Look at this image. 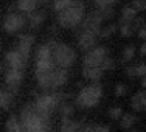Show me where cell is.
I'll use <instances>...</instances> for the list:
<instances>
[{
	"label": "cell",
	"instance_id": "obj_21",
	"mask_svg": "<svg viewBox=\"0 0 146 132\" xmlns=\"http://www.w3.org/2000/svg\"><path fill=\"white\" fill-rule=\"evenodd\" d=\"M58 112H59V115H61V120H67V118H73L75 107H73V104L70 101H64L58 107Z\"/></svg>",
	"mask_w": 146,
	"mask_h": 132
},
{
	"label": "cell",
	"instance_id": "obj_25",
	"mask_svg": "<svg viewBox=\"0 0 146 132\" xmlns=\"http://www.w3.org/2000/svg\"><path fill=\"white\" fill-rule=\"evenodd\" d=\"M115 31H117V25L110 23V25L103 27L101 31H100V36H98V37H101V39H109V37L112 36L113 33H115Z\"/></svg>",
	"mask_w": 146,
	"mask_h": 132
},
{
	"label": "cell",
	"instance_id": "obj_27",
	"mask_svg": "<svg viewBox=\"0 0 146 132\" xmlns=\"http://www.w3.org/2000/svg\"><path fill=\"white\" fill-rule=\"evenodd\" d=\"M126 93H127V86L123 84V82H118L115 86V96L117 98H123Z\"/></svg>",
	"mask_w": 146,
	"mask_h": 132
},
{
	"label": "cell",
	"instance_id": "obj_3",
	"mask_svg": "<svg viewBox=\"0 0 146 132\" xmlns=\"http://www.w3.org/2000/svg\"><path fill=\"white\" fill-rule=\"evenodd\" d=\"M84 3L78 2L75 5H72L70 8L64 9V11L58 13V25L61 28L70 30V28H76L82 23L84 20Z\"/></svg>",
	"mask_w": 146,
	"mask_h": 132
},
{
	"label": "cell",
	"instance_id": "obj_29",
	"mask_svg": "<svg viewBox=\"0 0 146 132\" xmlns=\"http://www.w3.org/2000/svg\"><path fill=\"white\" fill-rule=\"evenodd\" d=\"M113 68H115V61H113L112 58L107 56L106 61H104L103 65H101V70L103 72H107V70H113Z\"/></svg>",
	"mask_w": 146,
	"mask_h": 132
},
{
	"label": "cell",
	"instance_id": "obj_31",
	"mask_svg": "<svg viewBox=\"0 0 146 132\" xmlns=\"http://www.w3.org/2000/svg\"><path fill=\"white\" fill-rule=\"evenodd\" d=\"M126 76H129V78H137V68H135V64H131L126 67Z\"/></svg>",
	"mask_w": 146,
	"mask_h": 132
},
{
	"label": "cell",
	"instance_id": "obj_37",
	"mask_svg": "<svg viewBox=\"0 0 146 132\" xmlns=\"http://www.w3.org/2000/svg\"><path fill=\"white\" fill-rule=\"evenodd\" d=\"M0 54H2V44H0Z\"/></svg>",
	"mask_w": 146,
	"mask_h": 132
},
{
	"label": "cell",
	"instance_id": "obj_14",
	"mask_svg": "<svg viewBox=\"0 0 146 132\" xmlns=\"http://www.w3.org/2000/svg\"><path fill=\"white\" fill-rule=\"evenodd\" d=\"M67 82H68V70H65V68H56L54 70V78H53V92H58Z\"/></svg>",
	"mask_w": 146,
	"mask_h": 132
},
{
	"label": "cell",
	"instance_id": "obj_38",
	"mask_svg": "<svg viewBox=\"0 0 146 132\" xmlns=\"http://www.w3.org/2000/svg\"><path fill=\"white\" fill-rule=\"evenodd\" d=\"M131 132H138V131H131Z\"/></svg>",
	"mask_w": 146,
	"mask_h": 132
},
{
	"label": "cell",
	"instance_id": "obj_12",
	"mask_svg": "<svg viewBox=\"0 0 146 132\" xmlns=\"http://www.w3.org/2000/svg\"><path fill=\"white\" fill-rule=\"evenodd\" d=\"M131 109L135 113H141L146 112V92L140 90V92H135L131 98Z\"/></svg>",
	"mask_w": 146,
	"mask_h": 132
},
{
	"label": "cell",
	"instance_id": "obj_33",
	"mask_svg": "<svg viewBox=\"0 0 146 132\" xmlns=\"http://www.w3.org/2000/svg\"><path fill=\"white\" fill-rule=\"evenodd\" d=\"M137 36L140 37V39H145V40H146V25L141 27V28L137 31Z\"/></svg>",
	"mask_w": 146,
	"mask_h": 132
},
{
	"label": "cell",
	"instance_id": "obj_9",
	"mask_svg": "<svg viewBox=\"0 0 146 132\" xmlns=\"http://www.w3.org/2000/svg\"><path fill=\"white\" fill-rule=\"evenodd\" d=\"M96 39H98L96 34L89 33V31H81V33L78 34V47H79V50H82L84 53L90 51L92 48L96 47Z\"/></svg>",
	"mask_w": 146,
	"mask_h": 132
},
{
	"label": "cell",
	"instance_id": "obj_28",
	"mask_svg": "<svg viewBox=\"0 0 146 132\" xmlns=\"http://www.w3.org/2000/svg\"><path fill=\"white\" fill-rule=\"evenodd\" d=\"M117 3V0H95L96 8H112Z\"/></svg>",
	"mask_w": 146,
	"mask_h": 132
},
{
	"label": "cell",
	"instance_id": "obj_19",
	"mask_svg": "<svg viewBox=\"0 0 146 132\" xmlns=\"http://www.w3.org/2000/svg\"><path fill=\"white\" fill-rule=\"evenodd\" d=\"M137 17H138V11H137V9H135L132 5H126V6H123V9H121V20H120V22L131 23V22H134Z\"/></svg>",
	"mask_w": 146,
	"mask_h": 132
},
{
	"label": "cell",
	"instance_id": "obj_16",
	"mask_svg": "<svg viewBox=\"0 0 146 132\" xmlns=\"http://www.w3.org/2000/svg\"><path fill=\"white\" fill-rule=\"evenodd\" d=\"M104 72L100 67H82V78L92 82H98L103 78Z\"/></svg>",
	"mask_w": 146,
	"mask_h": 132
},
{
	"label": "cell",
	"instance_id": "obj_13",
	"mask_svg": "<svg viewBox=\"0 0 146 132\" xmlns=\"http://www.w3.org/2000/svg\"><path fill=\"white\" fill-rule=\"evenodd\" d=\"M39 0H16V8L17 11H20L22 14H33L34 11H37L39 6Z\"/></svg>",
	"mask_w": 146,
	"mask_h": 132
},
{
	"label": "cell",
	"instance_id": "obj_24",
	"mask_svg": "<svg viewBox=\"0 0 146 132\" xmlns=\"http://www.w3.org/2000/svg\"><path fill=\"white\" fill-rule=\"evenodd\" d=\"M120 34L123 37H132L135 34V31L134 28H132V22L131 23H127V22H120Z\"/></svg>",
	"mask_w": 146,
	"mask_h": 132
},
{
	"label": "cell",
	"instance_id": "obj_2",
	"mask_svg": "<svg viewBox=\"0 0 146 132\" xmlns=\"http://www.w3.org/2000/svg\"><path fill=\"white\" fill-rule=\"evenodd\" d=\"M103 86L100 82H92L89 86H84L78 92L75 98V104L79 109H92V107L98 106L103 98Z\"/></svg>",
	"mask_w": 146,
	"mask_h": 132
},
{
	"label": "cell",
	"instance_id": "obj_20",
	"mask_svg": "<svg viewBox=\"0 0 146 132\" xmlns=\"http://www.w3.org/2000/svg\"><path fill=\"white\" fill-rule=\"evenodd\" d=\"M137 121H138V117L134 112H124L123 117L120 118V127L121 129H131L132 126H135Z\"/></svg>",
	"mask_w": 146,
	"mask_h": 132
},
{
	"label": "cell",
	"instance_id": "obj_1",
	"mask_svg": "<svg viewBox=\"0 0 146 132\" xmlns=\"http://www.w3.org/2000/svg\"><path fill=\"white\" fill-rule=\"evenodd\" d=\"M67 98H68L67 95L59 93V92L42 93V95H36V98L33 101V106H34V110H36V113L39 117L50 120V117L54 112H58V107L64 101H67Z\"/></svg>",
	"mask_w": 146,
	"mask_h": 132
},
{
	"label": "cell",
	"instance_id": "obj_8",
	"mask_svg": "<svg viewBox=\"0 0 146 132\" xmlns=\"http://www.w3.org/2000/svg\"><path fill=\"white\" fill-rule=\"evenodd\" d=\"M27 64H28V59L23 58L22 54L16 50V48L6 51V54H5V65H6V68H13V70L23 72V70H25V67H27Z\"/></svg>",
	"mask_w": 146,
	"mask_h": 132
},
{
	"label": "cell",
	"instance_id": "obj_10",
	"mask_svg": "<svg viewBox=\"0 0 146 132\" xmlns=\"http://www.w3.org/2000/svg\"><path fill=\"white\" fill-rule=\"evenodd\" d=\"M33 47H34V36H31V34H22V36L19 37V42H17L16 50L19 51L25 59H30Z\"/></svg>",
	"mask_w": 146,
	"mask_h": 132
},
{
	"label": "cell",
	"instance_id": "obj_36",
	"mask_svg": "<svg viewBox=\"0 0 146 132\" xmlns=\"http://www.w3.org/2000/svg\"><path fill=\"white\" fill-rule=\"evenodd\" d=\"M2 72H3V65L0 64V73H2Z\"/></svg>",
	"mask_w": 146,
	"mask_h": 132
},
{
	"label": "cell",
	"instance_id": "obj_6",
	"mask_svg": "<svg viewBox=\"0 0 146 132\" xmlns=\"http://www.w3.org/2000/svg\"><path fill=\"white\" fill-rule=\"evenodd\" d=\"M107 58V48L104 45H98V47L92 48L90 51L84 54L82 58V65L84 67H100L101 68L103 62Z\"/></svg>",
	"mask_w": 146,
	"mask_h": 132
},
{
	"label": "cell",
	"instance_id": "obj_7",
	"mask_svg": "<svg viewBox=\"0 0 146 132\" xmlns=\"http://www.w3.org/2000/svg\"><path fill=\"white\" fill-rule=\"evenodd\" d=\"M23 81V72L20 70H13V68H6L5 70V89L13 95H17L20 86Z\"/></svg>",
	"mask_w": 146,
	"mask_h": 132
},
{
	"label": "cell",
	"instance_id": "obj_30",
	"mask_svg": "<svg viewBox=\"0 0 146 132\" xmlns=\"http://www.w3.org/2000/svg\"><path fill=\"white\" fill-rule=\"evenodd\" d=\"M135 68H137V78H145L146 76V64L145 62L135 64Z\"/></svg>",
	"mask_w": 146,
	"mask_h": 132
},
{
	"label": "cell",
	"instance_id": "obj_26",
	"mask_svg": "<svg viewBox=\"0 0 146 132\" xmlns=\"http://www.w3.org/2000/svg\"><path fill=\"white\" fill-rule=\"evenodd\" d=\"M123 113H124V110H123V107H120V106H113V107H110V109L107 110L109 118H112V120H118V121H120L121 117H123Z\"/></svg>",
	"mask_w": 146,
	"mask_h": 132
},
{
	"label": "cell",
	"instance_id": "obj_11",
	"mask_svg": "<svg viewBox=\"0 0 146 132\" xmlns=\"http://www.w3.org/2000/svg\"><path fill=\"white\" fill-rule=\"evenodd\" d=\"M101 28H103V22L93 13H90L81 23V31H89V33H93L96 36H100Z\"/></svg>",
	"mask_w": 146,
	"mask_h": 132
},
{
	"label": "cell",
	"instance_id": "obj_18",
	"mask_svg": "<svg viewBox=\"0 0 146 132\" xmlns=\"http://www.w3.org/2000/svg\"><path fill=\"white\" fill-rule=\"evenodd\" d=\"M45 14H47V13L42 11V9H37V11H34L33 14L28 16V25H30L33 30H37V28H39V27L45 22Z\"/></svg>",
	"mask_w": 146,
	"mask_h": 132
},
{
	"label": "cell",
	"instance_id": "obj_39",
	"mask_svg": "<svg viewBox=\"0 0 146 132\" xmlns=\"http://www.w3.org/2000/svg\"><path fill=\"white\" fill-rule=\"evenodd\" d=\"M2 2H6V0H2Z\"/></svg>",
	"mask_w": 146,
	"mask_h": 132
},
{
	"label": "cell",
	"instance_id": "obj_23",
	"mask_svg": "<svg viewBox=\"0 0 146 132\" xmlns=\"http://www.w3.org/2000/svg\"><path fill=\"white\" fill-rule=\"evenodd\" d=\"M135 45H126L123 48V54H121V62H131L132 59L135 58Z\"/></svg>",
	"mask_w": 146,
	"mask_h": 132
},
{
	"label": "cell",
	"instance_id": "obj_15",
	"mask_svg": "<svg viewBox=\"0 0 146 132\" xmlns=\"http://www.w3.org/2000/svg\"><path fill=\"white\" fill-rule=\"evenodd\" d=\"M5 132H25L19 115H9L5 121Z\"/></svg>",
	"mask_w": 146,
	"mask_h": 132
},
{
	"label": "cell",
	"instance_id": "obj_4",
	"mask_svg": "<svg viewBox=\"0 0 146 132\" xmlns=\"http://www.w3.org/2000/svg\"><path fill=\"white\" fill-rule=\"evenodd\" d=\"M53 59H54V64H56L58 68L68 70L76 62V51L73 50L70 45L58 42L53 50Z\"/></svg>",
	"mask_w": 146,
	"mask_h": 132
},
{
	"label": "cell",
	"instance_id": "obj_5",
	"mask_svg": "<svg viewBox=\"0 0 146 132\" xmlns=\"http://www.w3.org/2000/svg\"><path fill=\"white\" fill-rule=\"evenodd\" d=\"M28 23V19L20 11H8L3 19V30L6 34H17Z\"/></svg>",
	"mask_w": 146,
	"mask_h": 132
},
{
	"label": "cell",
	"instance_id": "obj_22",
	"mask_svg": "<svg viewBox=\"0 0 146 132\" xmlns=\"http://www.w3.org/2000/svg\"><path fill=\"white\" fill-rule=\"evenodd\" d=\"M92 13L98 17L101 22H104V20H109L110 17L113 16V9L112 8H96L95 11H92Z\"/></svg>",
	"mask_w": 146,
	"mask_h": 132
},
{
	"label": "cell",
	"instance_id": "obj_17",
	"mask_svg": "<svg viewBox=\"0 0 146 132\" xmlns=\"http://www.w3.org/2000/svg\"><path fill=\"white\" fill-rule=\"evenodd\" d=\"M14 98H16V95L9 93L5 87H0V109L8 110L14 104Z\"/></svg>",
	"mask_w": 146,
	"mask_h": 132
},
{
	"label": "cell",
	"instance_id": "obj_35",
	"mask_svg": "<svg viewBox=\"0 0 146 132\" xmlns=\"http://www.w3.org/2000/svg\"><path fill=\"white\" fill-rule=\"evenodd\" d=\"M140 84H141V89H143V90H145V92H146V76H145V78H141V81H140Z\"/></svg>",
	"mask_w": 146,
	"mask_h": 132
},
{
	"label": "cell",
	"instance_id": "obj_34",
	"mask_svg": "<svg viewBox=\"0 0 146 132\" xmlns=\"http://www.w3.org/2000/svg\"><path fill=\"white\" fill-rule=\"evenodd\" d=\"M140 54L141 56H146V42H143V45L140 47Z\"/></svg>",
	"mask_w": 146,
	"mask_h": 132
},
{
	"label": "cell",
	"instance_id": "obj_32",
	"mask_svg": "<svg viewBox=\"0 0 146 132\" xmlns=\"http://www.w3.org/2000/svg\"><path fill=\"white\" fill-rule=\"evenodd\" d=\"M92 132H110V129L106 124H92Z\"/></svg>",
	"mask_w": 146,
	"mask_h": 132
}]
</instances>
